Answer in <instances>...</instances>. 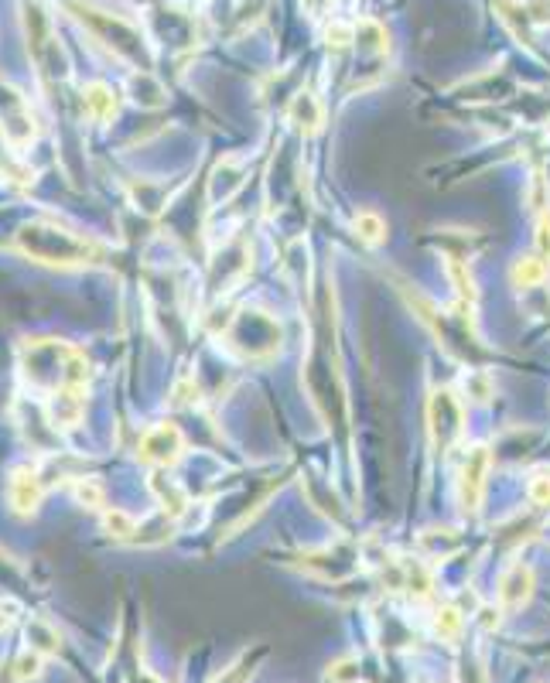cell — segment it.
<instances>
[{"label": "cell", "instance_id": "cell-28", "mask_svg": "<svg viewBox=\"0 0 550 683\" xmlns=\"http://www.w3.org/2000/svg\"><path fill=\"white\" fill-rule=\"evenodd\" d=\"M499 615H503V608H482V625L485 629H499Z\"/></svg>", "mask_w": 550, "mask_h": 683}, {"label": "cell", "instance_id": "cell-14", "mask_svg": "<svg viewBox=\"0 0 550 683\" xmlns=\"http://www.w3.org/2000/svg\"><path fill=\"white\" fill-rule=\"evenodd\" d=\"M83 107H86V113L92 120L107 123V120H113V113H116V92H113V86H107V83H89V86L83 89Z\"/></svg>", "mask_w": 550, "mask_h": 683}, {"label": "cell", "instance_id": "cell-16", "mask_svg": "<svg viewBox=\"0 0 550 683\" xmlns=\"http://www.w3.org/2000/svg\"><path fill=\"white\" fill-rule=\"evenodd\" d=\"M462 629H465V618L455 605H441L434 612V636L441 642H458L462 639Z\"/></svg>", "mask_w": 550, "mask_h": 683}, {"label": "cell", "instance_id": "cell-18", "mask_svg": "<svg viewBox=\"0 0 550 683\" xmlns=\"http://www.w3.org/2000/svg\"><path fill=\"white\" fill-rule=\"evenodd\" d=\"M353 229L355 236L363 242H370V246H379V242L387 240V222L379 219L376 212H359L353 219Z\"/></svg>", "mask_w": 550, "mask_h": 683}, {"label": "cell", "instance_id": "cell-21", "mask_svg": "<svg viewBox=\"0 0 550 683\" xmlns=\"http://www.w3.org/2000/svg\"><path fill=\"white\" fill-rule=\"evenodd\" d=\"M103 529L116 536V540H131L133 533H137V523H133L131 512H124V509H107L103 512Z\"/></svg>", "mask_w": 550, "mask_h": 683}, {"label": "cell", "instance_id": "cell-3", "mask_svg": "<svg viewBox=\"0 0 550 683\" xmlns=\"http://www.w3.org/2000/svg\"><path fill=\"white\" fill-rule=\"evenodd\" d=\"M72 11H76V18L86 24L100 42L110 44L120 59L133 62L137 72H151V55H147L140 35L133 31L131 24L120 21V18H113V14H103V11H96V7H86V4H79V0H72Z\"/></svg>", "mask_w": 550, "mask_h": 683}, {"label": "cell", "instance_id": "cell-27", "mask_svg": "<svg viewBox=\"0 0 550 683\" xmlns=\"http://www.w3.org/2000/svg\"><path fill=\"white\" fill-rule=\"evenodd\" d=\"M537 250H540V260H550V216H540L537 222Z\"/></svg>", "mask_w": 550, "mask_h": 683}, {"label": "cell", "instance_id": "cell-17", "mask_svg": "<svg viewBox=\"0 0 550 683\" xmlns=\"http://www.w3.org/2000/svg\"><path fill=\"white\" fill-rule=\"evenodd\" d=\"M131 89H133V99L144 103V107H161V103H164V89H161V83H157L151 72H137L131 79Z\"/></svg>", "mask_w": 550, "mask_h": 683}, {"label": "cell", "instance_id": "cell-5", "mask_svg": "<svg viewBox=\"0 0 550 683\" xmlns=\"http://www.w3.org/2000/svg\"><path fill=\"white\" fill-rule=\"evenodd\" d=\"M427 431H431V444H434L438 455H448L455 444L462 441L465 410L451 390H434L431 393V400H427Z\"/></svg>", "mask_w": 550, "mask_h": 683}, {"label": "cell", "instance_id": "cell-22", "mask_svg": "<svg viewBox=\"0 0 550 683\" xmlns=\"http://www.w3.org/2000/svg\"><path fill=\"white\" fill-rule=\"evenodd\" d=\"M355 44H363L366 52H387V31L376 21L355 24Z\"/></svg>", "mask_w": 550, "mask_h": 683}, {"label": "cell", "instance_id": "cell-8", "mask_svg": "<svg viewBox=\"0 0 550 683\" xmlns=\"http://www.w3.org/2000/svg\"><path fill=\"white\" fill-rule=\"evenodd\" d=\"M181 451H185V438H181L178 424H168V420L155 424L151 431H144L140 448H137L140 462L155 465V468H171L181 458Z\"/></svg>", "mask_w": 550, "mask_h": 683}, {"label": "cell", "instance_id": "cell-24", "mask_svg": "<svg viewBox=\"0 0 550 683\" xmlns=\"http://www.w3.org/2000/svg\"><path fill=\"white\" fill-rule=\"evenodd\" d=\"M355 42V28L353 24H342V21H331L329 24V44L331 48H346V44Z\"/></svg>", "mask_w": 550, "mask_h": 683}, {"label": "cell", "instance_id": "cell-6", "mask_svg": "<svg viewBox=\"0 0 550 683\" xmlns=\"http://www.w3.org/2000/svg\"><path fill=\"white\" fill-rule=\"evenodd\" d=\"M489 465H492V455L485 444H472L465 451L462 462V475H458V506L462 512H479L485 496V479H489Z\"/></svg>", "mask_w": 550, "mask_h": 683}, {"label": "cell", "instance_id": "cell-25", "mask_svg": "<svg viewBox=\"0 0 550 683\" xmlns=\"http://www.w3.org/2000/svg\"><path fill=\"white\" fill-rule=\"evenodd\" d=\"M530 503L533 506H550V475H537L533 482H530Z\"/></svg>", "mask_w": 550, "mask_h": 683}, {"label": "cell", "instance_id": "cell-15", "mask_svg": "<svg viewBox=\"0 0 550 683\" xmlns=\"http://www.w3.org/2000/svg\"><path fill=\"white\" fill-rule=\"evenodd\" d=\"M509 277H513V287H520V290H533V287H540L547 281V260H540V257H520L513 270H509Z\"/></svg>", "mask_w": 550, "mask_h": 683}, {"label": "cell", "instance_id": "cell-12", "mask_svg": "<svg viewBox=\"0 0 550 683\" xmlns=\"http://www.w3.org/2000/svg\"><path fill=\"white\" fill-rule=\"evenodd\" d=\"M291 120L301 127L305 133H318L322 131V123H325V110H322V103H318V96L315 92H298L294 99H291Z\"/></svg>", "mask_w": 550, "mask_h": 683}, {"label": "cell", "instance_id": "cell-20", "mask_svg": "<svg viewBox=\"0 0 550 683\" xmlns=\"http://www.w3.org/2000/svg\"><path fill=\"white\" fill-rule=\"evenodd\" d=\"M325 683H363V670H359V656H339L335 663H329L325 670Z\"/></svg>", "mask_w": 550, "mask_h": 683}, {"label": "cell", "instance_id": "cell-23", "mask_svg": "<svg viewBox=\"0 0 550 683\" xmlns=\"http://www.w3.org/2000/svg\"><path fill=\"white\" fill-rule=\"evenodd\" d=\"M72 492H76V499H79V503H83L86 509H103V506H107L103 485L96 482V479H79V482L72 485Z\"/></svg>", "mask_w": 550, "mask_h": 683}, {"label": "cell", "instance_id": "cell-26", "mask_svg": "<svg viewBox=\"0 0 550 683\" xmlns=\"http://www.w3.org/2000/svg\"><path fill=\"white\" fill-rule=\"evenodd\" d=\"M530 209H533V212H544V209H547V188H544V175H533V181H530Z\"/></svg>", "mask_w": 550, "mask_h": 683}, {"label": "cell", "instance_id": "cell-19", "mask_svg": "<svg viewBox=\"0 0 550 683\" xmlns=\"http://www.w3.org/2000/svg\"><path fill=\"white\" fill-rule=\"evenodd\" d=\"M42 666H44V653H38L35 646H28V649H21L18 653V660H14V677H18V683H28V680H38L42 677Z\"/></svg>", "mask_w": 550, "mask_h": 683}, {"label": "cell", "instance_id": "cell-4", "mask_svg": "<svg viewBox=\"0 0 550 683\" xmlns=\"http://www.w3.org/2000/svg\"><path fill=\"white\" fill-rule=\"evenodd\" d=\"M226 345L243 359H267L281 349V325L260 308H243L226 329Z\"/></svg>", "mask_w": 550, "mask_h": 683}, {"label": "cell", "instance_id": "cell-29", "mask_svg": "<svg viewBox=\"0 0 550 683\" xmlns=\"http://www.w3.org/2000/svg\"><path fill=\"white\" fill-rule=\"evenodd\" d=\"M547 540H550V529H547Z\"/></svg>", "mask_w": 550, "mask_h": 683}, {"label": "cell", "instance_id": "cell-9", "mask_svg": "<svg viewBox=\"0 0 550 683\" xmlns=\"http://www.w3.org/2000/svg\"><path fill=\"white\" fill-rule=\"evenodd\" d=\"M533 588H537L533 568L523 564V560L509 564L506 571H503V577H499V608H503V612H520L523 605H530Z\"/></svg>", "mask_w": 550, "mask_h": 683}, {"label": "cell", "instance_id": "cell-7", "mask_svg": "<svg viewBox=\"0 0 550 683\" xmlns=\"http://www.w3.org/2000/svg\"><path fill=\"white\" fill-rule=\"evenodd\" d=\"M0 131L11 147H28L35 140V120L18 89L0 86Z\"/></svg>", "mask_w": 550, "mask_h": 683}, {"label": "cell", "instance_id": "cell-11", "mask_svg": "<svg viewBox=\"0 0 550 683\" xmlns=\"http://www.w3.org/2000/svg\"><path fill=\"white\" fill-rule=\"evenodd\" d=\"M7 503L18 516H31L35 509L42 506V479L35 468H14L7 479Z\"/></svg>", "mask_w": 550, "mask_h": 683}, {"label": "cell", "instance_id": "cell-10", "mask_svg": "<svg viewBox=\"0 0 550 683\" xmlns=\"http://www.w3.org/2000/svg\"><path fill=\"white\" fill-rule=\"evenodd\" d=\"M83 410H86V390H76V386L55 390V393H48V400H44V417H48V424H52L55 431L79 427Z\"/></svg>", "mask_w": 550, "mask_h": 683}, {"label": "cell", "instance_id": "cell-13", "mask_svg": "<svg viewBox=\"0 0 550 683\" xmlns=\"http://www.w3.org/2000/svg\"><path fill=\"white\" fill-rule=\"evenodd\" d=\"M151 488H155V496H157V503H161V509L175 520V516H181L185 509H188V496H185V488L175 482V479H168L161 468H157L155 475H151Z\"/></svg>", "mask_w": 550, "mask_h": 683}, {"label": "cell", "instance_id": "cell-2", "mask_svg": "<svg viewBox=\"0 0 550 683\" xmlns=\"http://www.w3.org/2000/svg\"><path fill=\"white\" fill-rule=\"evenodd\" d=\"M18 250L24 257L48 266H83L96 264V257H100V246L89 236H79V233L48 219L28 222L18 233Z\"/></svg>", "mask_w": 550, "mask_h": 683}, {"label": "cell", "instance_id": "cell-1", "mask_svg": "<svg viewBox=\"0 0 550 683\" xmlns=\"http://www.w3.org/2000/svg\"><path fill=\"white\" fill-rule=\"evenodd\" d=\"M305 386L308 397L318 410V417L325 420L329 431L346 427L349 420V403H346V383H342V362H339V345H335V290L322 284V301L315 314V335H311V349L305 359Z\"/></svg>", "mask_w": 550, "mask_h": 683}]
</instances>
